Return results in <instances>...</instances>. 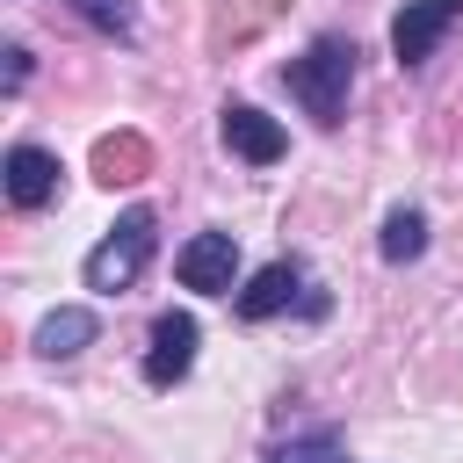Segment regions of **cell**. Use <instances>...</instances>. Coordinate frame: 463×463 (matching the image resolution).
I'll use <instances>...</instances> for the list:
<instances>
[{
  "label": "cell",
  "instance_id": "cell-9",
  "mask_svg": "<svg viewBox=\"0 0 463 463\" xmlns=\"http://www.w3.org/2000/svg\"><path fill=\"white\" fill-rule=\"evenodd\" d=\"M94 333H101V326H94V311H87V304H58V311L36 326V354H43V362H72Z\"/></svg>",
  "mask_w": 463,
  "mask_h": 463
},
{
  "label": "cell",
  "instance_id": "cell-5",
  "mask_svg": "<svg viewBox=\"0 0 463 463\" xmlns=\"http://www.w3.org/2000/svg\"><path fill=\"white\" fill-rule=\"evenodd\" d=\"M195 318L188 311H159L152 318V347H145V383L152 391H174L181 376H188V362H195Z\"/></svg>",
  "mask_w": 463,
  "mask_h": 463
},
{
  "label": "cell",
  "instance_id": "cell-3",
  "mask_svg": "<svg viewBox=\"0 0 463 463\" xmlns=\"http://www.w3.org/2000/svg\"><path fill=\"white\" fill-rule=\"evenodd\" d=\"M456 22H463V0H405L398 22H391V51H398V65H427L434 43H441Z\"/></svg>",
  "mask_w": 463,
  "mask_h": 463
},
{
  "label": "cell",
  "instance_id": "cell-13",
  "mask_svg": "<svg viewBox=\"0 0 463 463\" xmlns=\"http://www.w3.org/2000/svg\"><path fill=\"white\" fill-rule=\"evenodd\" d=\"M275 463H340V441H333V427H318V434H304V441H289Z\"/></svg>",
  "mask_w": 463,
  "mask_h": 463
},
{
  "label": "cell",
  "instance_id": "cell-2",
  "mask_svg": "<svg viewBox=\"0 0 463 463\" xmlns=\"http://www.w3.org/2000/svg\"><path fill=\"white\" fill-rule=\"evenodd\" d=\"M152 239H159V217H152V210L116 217V232H109V239L87 253V289H101V297L130 289V282L145 275V260H152Z\"/></svg>",
  "mask_w": 463,
  "mask_h": 463
},
{
  "label": "cell",
  "instance_id": "cell-6",
  "mask_svg": "<svg viewBox=\"0 0 463 463\" xmlns=\"http://www.w3.org/2000/svg\"><path fill=\"white\" fill-rule=\"evenodd\" d=\"M224 145H232L246 166H275V159L289 152V130H282L275 116H260L253 101H232V109H224Z\"/></svg>",
  "mask_w": 463,
  "mask_h": 463
},
{
  "label": "cell",
  "instance_id": "cell-12",
  "mask_svg": "<svg viewBox=\"0 0 463 463\" xmlns=\"http://www.w3.org/2000/svg\"><path fill=\"white\" fill-rule=\"evenodd\" d=\"M72 14H80L87 29H101V36H130V29H137V7H130V0H72Z\"/></svg>",
  "mask_w": 463,
  "mask_h": 463
},
{
  "label": "cell",
  "instance_id": "cell-8",
  "mask_svg": "<svg viewBox=\"0 0 463 463\" xmlns=\"http://www.w3.org/2000/svg\"><path fill=\"white\" fill-rule=\"evenodd\" d=\"M297 289H304V268H297V260H268V268L239 289V318H275V311L297 304Z\"/></svg>",
  "mask_w": 463,
  "mask_h": 463
},
{
  "label": "cell",
  "instance_id": "cell-4",
  "mask_svg": "<svg viewBox=\"0 0 463 463\" xmlns=\"http://www.w3.org/2000/svg\"><path fill=\"white\" fill-rule=\"evenodd\" d=\"M174 275H181V289L224 297L232 275H239V239H232V232H195V239L174 253Z\"/></svg>",
  "mask_w": 463,
  "mask_h": 463
},
{
  "label": "cell",
  "instance_id": "cell-14",
  "mask_svg": "<svg viewBox=\"0 0 463 463\" xmlns=\"http://www.w3.org/2000/svg\"><path fill=\"white\" fill-rule=\"evenodd\" d=\"M22 80H29V51L14 43V51H7V87H22Z\"/></svg>",
  "mask_w": 463,
  "mask_h": 463
},
{
  "label": "cell",
  "instance_id": "cell-1",
  "mask_svg": "<svg viewBox=\"0 0 463 463\" xmlns=\"http://www.w3.org/2000/svg\"><path fill=\"white\" fill-rule=\"evenodd\" d=\"M282 80H289V94L304 101V116L333 130V123L347 116V87H354V43H347V36H318L304 58H289V72H282Z\"/></svg>",
  "mask_w": 463,
  "mask_h": 463
},
{
  "label": "cell",
  "instance_id": "cell-7",
  "mask_svg": "<svg viewBox=\"0 0 463 463\" xmlns=\"http://www.w3.org/2000/svg\"><path fill=\"white\" fill-rule=\"evenodd\" d=\"M58 195V159L43 145H14L7 152V203L14 210H43Z\"/></svg>",
  "mask_w": 463,
  "mask_h": 463
},
{
  "label": "cell",
  "instance_id": "cell-11",
  "mask_svg": "<svg viewBox=\"0 0 463 463\" xmlns=\"http://www.w3.org/2000/svg\"><path fill=\"white\" fill-rule=\"evenodd\" d=\"M420 253H427V217H420V210H391V217H383V260L405 268V260H420Z\"/></svg>",
  "mask_w": 463,
  "mask_h": 463
},
{
  "label": "cell",
  "instance_id": "cell-10",
  "mask_svg": "<svg viewBox=\"0 0 463 463\" xmlns=\"http://www.w3.org/2000/svg\"><path fill=\"white\" fill-rule=\"evenodd\" d=\"M145 166H152V145L137 137V130H116V137H101L94 145V174L116 188V181H145Z\"/></svg>",
  "mask_w": 463,
  "mask_h": 463
}]
</instances>
